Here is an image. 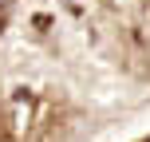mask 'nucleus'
<instances>
[{
	"label": "nucleus",
	"mask_w": 150,
	"mask_h": 142,
	"mask_svg": "<svg viewBox=\"0 0 150 142\" xmlns=\"http://www.w3.org/2000/svg\"><path fill=\"white\" fill-rule=\"evenodd\" d=\"M32 24H36L40 32H47V28H52V16H44V12H40V16H36V20H32Z\"/></svg>",
	"instance_id": "obj_1"
},
{
	"label": "nucleus",
	"mask_w": 150,
	"mask_h": 142,
	"mask_svg": "<svg viewBox=\"0 0 150 142\" xmlns=\"http://www.w3.org/2000/svg\"><path fill=\"white\" fill-rule=\"evenodd\" d=\"M4 24H8V20H4V16H0V28H4Z\"/></svg>",
	"instance_id": "obj_2"
}]
</instances>
